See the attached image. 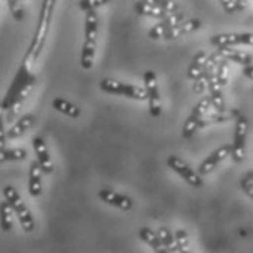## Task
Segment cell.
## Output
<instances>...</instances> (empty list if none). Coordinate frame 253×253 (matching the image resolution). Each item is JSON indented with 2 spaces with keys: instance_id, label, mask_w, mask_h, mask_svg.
Returning <instances> with one entry per match:
<instances>
[{
  "instance_id": "2",
  "label": "cell",
  "mask_w": 253,
  "mask_h": 253,
  "mask_svg": "<svg viewBox=\"0 0 253 253\" xmlns=\"http://www.w3.org/2000/svg\"><path fill=\"white\" fill-rule=\"evenodd\" d=\"M97 40H98V15L95 10H88L85 12V41L81 53V66L84 71H89L94 66Z\"/></svg>"
},
{
  "instance_id": "20",
  "label": "cell",
  "mask_w": 253,
  "mask_h": 253,
  "mask_svg": "<svg viewBox=\"0 0 253 253\" xmlns=\"http://www.w3.org/2000/svg\"><path fill=\"white\" fill-rule=\"evenodd\" d=\"M208 57H210V54L205 53V51H199V53H196V54L193 56L192 63H190L189 68H187V78H189V79L195 81V79H198V78L202 75L205 66H207Z\"/></svg>"
},
{
  "instance_id": "1",
  "label": "cell",
  "mask_w": 253,
  "mask_h": 253,
  "mask_svg": "<svg viewBox=\"0 0 253 253\" xmlns=\"http://www.w3.org/2000/svg\"><path fill=\"white\" fill-rule=\"evenodd\" d=\"M33 68H34V63L24 57L22 63L19 65L18 71L10 82V86L4 98L1 100V107L4 110V120L9 123L16 117L21 106L30 97L31 91L36 86L37 76L36 73L33 72Z\"/></svg>"
},
{
  "instance_id": "25",
  "label": "cell",
  "mask_w": 253,
  "mask_h": 253,
  "mask_svg": "<svg viewBox=\"0 0 253 253\" xmlns=\"http://www.w3.org/2000/svg\"><path fill=\"white\" fill-rule=\"evenodd\" d=\"M163 246L166 248V252L174 253L176 252V239H174V233H171V230L169 227H160L157 231Z\"/></svg>"
},
{
  "instance_id": "28",
  "label": "cell",
  "mask_w": 253,
  "mask_h": 253,
  "mask_svg": "<svg viewBox=\"0 0 253 253\" xmlns=\"http://www.w3.org/2000/svg\"><path fill=\"white\" fill-rule=\"evenodd\" d=\"M174 239H176V252H186L189 248V234L184 230H177L174 233Z\"/></svg>"
},
{
  "instance_id": "33",
  "label": "cell",
  "mask_w": 253,
  "mask_h": 253,
  "mask_svg": "<svg viewBox=\"0 0 253 253\" xmlns=\"http://www.w3.org/2000/svg\"><path fill=\"white\" fill-rule=\"evenodd\" d=\"M243 75L246 76V78H249L251 81H253V66L252 65H248V66H243Z\"/></svg>"
},
{
  "instance_id": "32",
  "label": "cell",
  "mask_w": 253,
  "mask_h": 253,
  "mask_svg": "<svg viewBox=\"0 0 253 253\" xmlns=\"http://www.w3.org/2000/svg\"><path fill=\"white\" fill-rule=\"evenodd\" d=\"M240 187H242V190L249 196V198H252L253 199V181L249 180V179H246L245 176L242 177V180H240Z\"/></svg>"
},
{
  "instance_id": "4",
  "label": "cell",
  "mask_w": 253,
  "mask_h": 253,
  "mask_svg": "<svg viewBox=\"0 0 253 253\" xmlns=\"http://www.w3.org/2000/svg\"><path fill=\"white\" fill-rule=\"evenodd\" d=\"M100 89L113 94V95H120V97H126L130 100H138V101H144L146 100V89L142 86H136V85H130V84H125L122 81H116L113 78H104L100 81Z\"/></svg>"
},
{
  "instance_id": "29",
  "label": "cell",
  "mask_w": 253,
  "mask_h": 253,
  "mask_svg": "<svg viewBox=\"0 0 253 253\" xmlns=\"http://www.w3.org/2000/svg\"><path fill=\"white\" fill-rule=\"evenodd\" d=\"M110 0H81L78 3V7L82 12H88V10H97L98 7L107 4Z\"/></svg>"
},
{
  "instance_id": "8",
  "label": "cell",
  "mask_w": 253,
  "mask_h": 253,
  "mask_svg": "<svg viewBox=\"0 0 253 253\" xmlns=\"http://www.w3.org/2000/svg\"><path fill=\"white\" fill-rule=\"evenodd\" d=\"M167 166L180 176L183 180L186 183H189L190 186L196 187V189H201L204 186V180H202V176L195 171L189 164H186L181 158L176 157V155H170L167 158Z\"/></svg>"
},
{
  "instance_id": "31",
  "label": "cell",
  "mask_w": 253,
  "mask_h": 253,
  "mask_svg": "<svg viewBox=\"0 0 253 253\" xmlns=\"http://www.w3.org/2000/svg\"><path fill=\"white\" fill-rule=\"evenodd\" d=\"M218 1L227 13L231 15L237 12V0H218Z\"/></svg>"
},
{
  "instance_id": "17",
  "label": "cell",
  "mask_w": 253,
  "mask_h": 253,
  "mask_svg": "<svg viewBox=\"0 0 253 253\" xmlns=\"http://www.w3.org/2000/svg\"><path fill=\"white\" fill-rule=\"evenodd\" d=\"M217 53L225 60L228 62H234L237 65H242V66H248V65H252L253 57L249 53H245V51H240V50H236V48H231L228 45H222V47H217Z\"/></svg>"
},
{
  "instance_id": "7",
  "label": "cell",
  "mask_w": 253,
  "mask_h": 253,
  "mask_svg": "<svg viewBox=\"0 0 253 253\" xmlns=\"http://www.w3.org/2000/svg\"><path fill=\"white\" fill-rule=\"evenodd\" d=\"M144 84L146 89V101H148V109L149 114L152 117H160L161 116V95H160V88L157 82V75L154 71H146L144 73Z\"/></svg>"
},
{
  "instance_id": "9",
  "label": "cell",
  "mask_w": 253,
  "mask_h": 253,
  "mask_svg": "<svg viewBox=\"0 0 253 253\" xmlns=\"http://www.w3.org/2000/svg\"><path fill=\"white\" fill-rule=\"evenodd\" d=\"M210 42L215 47L222 45H253V33H225L211 37Z\"/></svg>"
},
{
  "instance_id": "3",
  "label": "cell",
  "mask_w": 253,
  "mask_h": 253,
  "mask_svg": "<svg viewBox=\"0 0 253 253\" xmlns=\"http://www.w3.org/2000/svg\"><path fill=\"white\" fill-rule=\"evenodd\" d=\"M3 196L4 199L10 204V207L13 208L16 217L19 219V224L22 227V230L25 233H31L36 228V221L31 214V211L28 210L27 204L22 201L21 195L18 193V190L13 186H4L3 187Z\"/></svg>"
},
{
  "instance_id": "18",
  "label": "cell",
  "mask_w": 253,
  "mask_h": 253,
  "mask_svg": "<svg viewBox=\"0 0 253 253\" xmlns=\"http://www.w3.org/2000/svg\"><path fill=\"white\" fill-rule=\"evenodd\" d=\"M42 169L38 161H33L30 164L28 173V192L33 198H37L42 193Z\"/></svg>"
},
{
  "instance_id": "34",
  "label": "cell",
  "mask_w": 253,
  "mask_h": 253,
  "mask_svg": "<svg viewBox=\"0 0 253 253\" xmlns=\"http://www.w3.org/2000/svg\"><path fill=\"white\" fill-rule=\"evenodd\" d=\"M246 7V0H237V12L243 10Z\"/></svg>"
},
{
  "instance_id": "13",
  "label": "cell",
  "mask_w": 253,
  "mask_h": 253,
  "mask_svg": "<svg viewBox=\"0 0 253 253\" xmlns=\"http://www.w3.org/2000/svg\"><path fill=\"white\" fill-rule=\"evenodd\" d=\"M98 198L111 207H116L122 211H130L133 208V202L129 196H125L122 193H117L111 189H101L98 192Z\"/></svg>"
},
{
  "instance_id": "14",
  "label": "cell",
  "mask_w": 253,
  "mask_h": 253,
  "mask_svg": "<svg viewBox=\"0 0 253 253\" xmlns=\"http://www.w3.org/2000/svg\"><path fill=\"white\" fill-rule=\"evenodd\" d=\"M240 114L239 110H224V111H217L210 114L207 113L199 122H198V130L204 129V127H208V126H212V125H218V123H225V122H230V120H236V117Z\"/></svg>"
},
{
  "instance_id": "23",
  "label": "cell",
  "mask_w": 253,
  "mask_h": 253,
  "mask_svg": "<svg viewBox=\"0 0 253 253\" xmlns=\"http://www.w3.org/2000/svg\"><path fill=\"white\" fill-rule=\"evenodd\" d=\"M13 208L10 207V204L4 199L0 202V228L7 233L13 228Z\"/></svg>"
},
{
  "instance_id": "27",
  "label": "cell",
  "mask_w": 253,
  "mask_h": 253,
  "mask_svg": "<svg viewBox=\"0 0 253 253\" xmlns=\"http://www.w3.org/2000/svg\"><path fill=\"white\" fill-rule=\"evenodd\" d=\"M146 3H149L151 6H155L161 10H166L169 13H174L180 10V6L174 1V0H144Z\"/></svg>"
},
{
  "instance_id": "16",
  "label": "cell",
  "mask_w": 253,
  "mask_h": 253,
  "mask_svg": "<svg viewBox=\"0 0 253 253\" xmlns=\"http://www.w3.org/2000/svg\"><path fill=\"white\" fill-rule=\"evenodd\" d=\"M36 123V116L28 113L21 116L7 130H6V138L7 139H16L19 136H22L24 133H27Z\"/></svg>"
},
{
  "instance_id": "15",
  "label": "cell",
  "mask_w": 253,
  "mask_h": 253,
  "mask_svg": "<svg viewBox=\"0 0 253 253\" xmlns=\"http://www.w3.org/2000/svg\"><path fill=\"white\" fill-rule=\"evenodd\" d=\"M184 19H186V15H184L181 10H179V12H174V13H169V15H167V18H164L163 21H160L158 24H155V25L148 31V36L151 37L152 40L163 38L164 33H166L170 27H173V25L179 24V22L184 21Z\"/></svg>"
},
{
  "instance_id": "10",
  "label": "cell",
  "mask_w": 253,
  "mask_h": 253,
  "mask_svg": "<svg viewBox=\"0 0 253 253\" xmlns=\"http://www.w3.org/2000/svg\"><path fill=\"white\" fill-rule=\"evenodd\" d=\"M230 154H231V145H222V146H219V148H217L214 152H211V154L201 163V166H199V169H198V173H199L201 176L210 174L212 170L217 169L218 166H219L227 157H230Z\"/></svg>"
},
{
  "instance_id": "22",
  "label": "cell",
  "mask_w": 253,
  "mask_h": 253,
  "mask_svg": "<svg viewBox=\"0 0 253 253\" xmlns=\"http://www.w3.org/2000/svg\"><path fill=\"white\" fill-rule=\"evenodd\" d=\"M51 106H53V109L56 110V111H59V113L71 117V119H78L81 116V109L78 106H75L71 101L65 100V98H60V97L54 98L51 101Z\"/></svg>"
},
{
  "instance_id": "5",
  "label": "cell",
  "mask_w": 253,
  "mask_h": 253,
  "mask_svg": "<svg viewBox=\"0 0 253 253\" xmlns=\"http://www.w3.org/2000/svg\"><path fill=\"white\" fill-rule=\"evenodd\" d=\"M248 130H249V120L246 116L239 114L236 117L234 125V135H233V144H231V160L234 163H242L245 160V151H246V139H248Z\"/></svg>"
},
{
  "instance_id": "19",
  "label": "cell",
  "mask_w": 253,
  "mask_h": 253,
  "mask_svg": "<svg viewBox=\"0 0 253 253\" xmlns=\"http://www.w3.org/2000/svg\"><path fill=\"white\" fill-rule=\"evenodd\" d=\"M135 12L141 16H148V18H154L157 21H163L164 18H167L169 12L166 10H161L155 6H151L149 3H146L144 0H138L135 1V6H133Z\"/></svg>"
},
{
  "instance_id": "6",
  "label": "cell",
  "mask_w": 253,
  "mask_h": 253,
  "mask_svg": "<svg viewBox=\"0 0 253 253\" xmlns=\"http://www.w3.org/2000/svg\"><path fill=\"white\" fill-rule=\"evenodd\" d=\"M212 109V103H211V98H210V95L208 97H204L201 101H198L196 104H195V107L193 110L190 111V114H189V117L186 119V122H184V125H183V129H181V136L184 138V139H189V138H192L196 132H198V122L207 114V113H210V110Z\"/></svg>"
},
{
  "instance_id": "12",
  "label": "cell",
  "mask_w": 253,
  "mask_h": 253,
  "mask_svg": "<svg viewBox=\"0 0 253 253\" xmlns=\"http://www.w3.org/2000/svg\"><path fill=\"white\" fill-rule=\"evenodd\" d=\"M33 148H34V152L37 155V161L42 169V173L51 174L54 170V164H53V160L48 154V148H47L45 141L41 136H36L33 139Z\"/></svg>"
},
{
  "instance_id": "24",
  "label": "cell",
  "mask_w": 253,
  "mask_h": 253,
  "mask_svg": "<svg viewBox=\"0 0 253 253\" xmlns=\"http://www.w3.org/2000/svg\"><path fill=\"white\" fill-rule=\"evenodd\" d=\"M28 155L27 149L24 148H10V149H0V164L7 161H22Z\"/></svg>"
},
{
  "instance_id": "30",
  "label": "cell",
  "mask_w": 253,
  "mask_h": 253,
  "mask_svg": "<svg viewBox=\"0 0 253 253\" xmlns=\"http://www.w3.org/2000/svg\"><path fill=\"white\" fill-rule=\"evenodd\" d=\"M4 110L1 107V101H0V149L6 148V129H4Z\"/></svg>"
},
{
  "instance_id": "21",
  "label": "cell",
  "mask_w": 253,
  "mask_h": 253,
  "mask_svg": "<svg viewBox=\"0 0 253 253\" xmlns=\"http://www.w3.org/2000/svg\"><path fill=\"white\" fill-rule=\"evenodd\" d=\"M138 236H139V239H141L144 243H146V245H148L155 253H166V248L163 246V243H161L158 234H157L155 231H152L151 228L142 227V228L138 231Z\"/></svg>"
},
{
  "instance_id": "26",
  "label": "cell",
  "mask_w": 253,
  "mask_h": 253,
  "mask_svg": "<svg viewBox=\"0 0 253 253\" xmlns=\"http://www.w3.org/2000/svg\"><path fill=\"white\" fill-rule=\"evenodd\" d=\"M215 81L219 86H225L228 84V60L222 57L218 62L217 69H215Z\"/></svg>"
},
{
  "instance_id": "11",
  "label": "cell",
  "mask_w": 253,
  "mask_h": 253,
  "mask_svg": "<svg viewBox=\"0 0 253 253\" xmlns=\"http://www.w3.org/2000/svg\"><path fill=\"white\" fill-rule=\"evenodd\" d=\"M202 27V22L201 19L198 18H190V19H184L179 24L170 27L166 33L163 38L164 40H173V38H179L181 36H186V34H192L195 31H198L199 28Z\"/></svg>"
}]
</instances>
